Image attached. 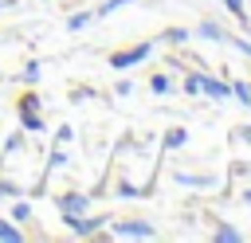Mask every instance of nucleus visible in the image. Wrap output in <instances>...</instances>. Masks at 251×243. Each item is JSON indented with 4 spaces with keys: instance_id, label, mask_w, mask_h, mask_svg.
I'll list each match as a JSON object with an SVG mask.
<instances>
[{
    "instance_id": "obj_1",
    "label": "nucleus",
    "mask_w": 251,
    "mask_h": 243,
    "mask_svg": "<svg viewBox=\"0 0 251 243\" xmlns=\"http://www.w3.org/2000/svg\"><path fill=\"white\" fill-rule=\"evenodd\" d=\"M63 223H67V231L71 235H78V239H90V235H98L106 223H110V216H63Z\"/></svg>"
},
{
    "instance_id": "obj_2",
    "label": "nucleus",
    "mask_w": 251,
    "mask_h": 243,
    "mask_svg": "<svg viewBox=\"0 0 251 243\" xmlns=\"http://www.w3.org/2000/svg\"><path fill=\"white\" fill-rule=\"evenodd\" d=\"M110 231L118 239H157V227L145 219H110Z\"/></svg>"
},
{
    "instance_id": "obj_3",
    "label": "nucleus",
    "mask_w": 251,
    "mask_h": 243,
    "mask_svg": "<svg viewBox=\"0 0 251 243\" xmlns=\"http://www.w3.org/2000/svg\"><path fill=\"white\" fill-rule=\"evenodd\" d=\"M149 55H153V43H133V47H126V51H114V55H110V67H114V71H129V67L145 63Z\"/></svg>"
},
{
    "instance_id": "obj_4",
    "label": "nucleus",
    "mask_w": 251,
    "mask_h": 243,
    "mask_svg": "<svg viewBox=\"0 0 251 243\" xmlns=\"http://www.w3.org/2000/svg\"><path fill=\"white\" fill-rule=\"evenodd\" d=\"M55 208H59V216H82V212H90V192H59Z\"/></svg>"
},
{
    "instance_id": "obj_5",
    "label": "nucleus",
    "mask_w": 251,
    "mask_h": 243,
    "mask_svg": "<svg viewBox=\"0 0 251 243\" xmlns=\"http://www.w3.org/2000/svg\"><path fill=\"white\" fill-rule=\"evenodd\" d=\"M16 122H20V129H27V133H47L43 114L31 110V106H16Z\"/></svg>"
},
{
    "instance_id": "obj_6",
    "label": "nucleus",
    "mask_w": 251,
    "mask_h": 243,
    "mask_svg": "<svg viewBox=\"0 0 251 243\" xmlns=\"http://www.w3.org/2000/svg\"><path fill=\"white\" fill-rule=\"evenodd\" d=\"M200 94L224 102V98H231V82H220V78H212V74H200Z\"/></svg>"
},
{
    "instance_id": "obj_7",
    "label": "nucleus",
    "mask_w": 251,
    "mask_h": 243,
    "mask_svg": "<svg viewBox=\"0 0 251 243\" xmlns=\"http://www.w3.org/2000/svg\"><path fill=\"white\" fill-rule=\"evenodd\" d=\"M27 235H24V227L16 223V219H0V243H24Z\"/></svg>"
},
{
    "instance_id": "obj_8",
    "label": "nucleus",
    "mask_w": 251,
    "mask_h": 243,
    "mask_svg": "<svg viewBox=\"0 0 251 243\" xmlns=\"http://www.w3.org/2000/svg\"><path fill=\"white\" fill-rule=\"evenodd\" d=\"M31 216H35L31 204H27L24 196H16V200H12V219H16V223H31Z\"/></svg>"
},
{
    "instance_id": "obj_9",
    "label": "nucleus",
    "mask_w": 251,
    "mask_h": 243,
    "mask_svg": "<svg viewBox=\"0 0 251 243\" xmlns=\"http://www.w3.org/2000/svg\"><path fill=\"white\" fill-rule=\"evenodd\" d=\"M39 74H43V71H39V63L31 59V63H24V71L16 74V82H24V86H35V82H39Z\"/></svg>"
},
{
    "instance_id": "obj_10",
    "label": "nucleus",
    "mask_w": 251,
    "mask_h": 243,
    "mask_svg": "<svg viewBox=\"0 0 251 243\" xmlns=\"http://www.w3.org/2000/svg\"><path fill=\"white\" fill-rule=\"evenodd\" d=\"M67 145H55L51 153H47V172H55V169H67Z\"/></svg>"
},
{
    "instance_id": "obj_11",
    "label": "nucleus",
    "mask_w": 251,
    "mask_h": 243,
    "mask_svg": "<svg viewBox=\"0 0 251 243\" xmlns=\"http://www.w3.org/2000/svg\"><path fill=\"white\" fill-rule=\"evenodd\" d=\"M200 35H204V39H216V43H227V31H224L220 24H212V20L200 24Z\"/></svg>"
},
{
    "instance_id": "obj_12",
    "label": "nucleus",
    "mask_w": 251,
    "mask_h": 243,
    "mask_svg": "<svg viewBox=\"0 0 251 243\" xmlns=\"http://www.w3.org/2000/svg\"><path fill=\"white\" fill-rule=\"evenodd\" d=\"M212 239H216V243H239V239H243V235H239V231H235V227H231V223H220V227H216V231H212Z\"/></svg>"
},
{
    "instance_id": "obj_13",
    "label": "nucleus",
    "mask_w": 251,
    "mask_h": 243,
    "mask_svg": "<svg viewBox=\"0 0 251 243\" xmlns=\"http://www.w3.org/2000/svg\"><path fill=\"white\" fill-rule=\"evenodd\" d=\"M90 20H94V12H71L67 16V31H82Z\"/></svg>"
},
{
    "instance_id": "obj_14",
    "label": "nucleus",
    "mask_w": 251,
    "mask_h": 243,
    "mask_svg": "<svg viewBox=\"0 0 251 243\" xmlns=\"http://www.w3.org/2000/svg\"><path fill=\"white\" fill-rule=\"evenodd\" d=\"M224 8H227V12H231V16L239 20V24H243V27H251V16H247V8H243V0H224Z\"/></svg>"
},
{
    "instance_id": "obj_15",
    "label": "nucleus",
    "mask_w": 251,
    "mask_h": 243,
    "mask_svg": "<svg viewBox=\"0 0 251 243\" xmlns=\"http://www.w3.org/2000/svg\"><path fill=\"white\" fill-rule=\"evenodd\" d=\"M176 184H188V188H208L212 176H192V172H176Z\"/></svg>"
},
{
    "instance_id": "obj_16",
    "label": "nucleus",
    "mask_w": 251,
    "mask_h": 243,
    "mask_svg": "<svg viewBox=\"0 0 251 243\" xmlns=\"http://www.w3.org/2000/svg\"><path fill=\"white\" fill-rule=\"evenodd\" d=\"M16 196H24V188H20L16 180H8V176H0V200H16Z\"/></svg>"
},
{
    "instance_id": "obj_17",
    "label": "nucleus",
    "mask_w": 251,
    "mask_h": 243,
    "mask_svg": "<svg viewBox=\"0 0 251 243\" xmlns=\"http://www.w3.org/2000/svg\"><path fill=\"white\" fill-rule=\"evenodd\" d=\"M184 141H188V129H169L165 133V149H180Z\"/></svg>"
},
{
    "instance_id": "obj_18",
    "label": "nucleus",
    "mask_w": 251,
    "mask_h": 243,
    "mask_svg": "<svg viewBox=\"0 0 251 243\" xmlns=\"http://www.w3.org/2000/svg\"><path fill=\"white\" fill-rule=\"evenodd\" d=\"M231 98L243 102V106H251V82H231Z\"/></svg>"
},
{
    "instance_id": "obj_19",
    "label": "nucleus",
    "mask_w": 251,
    "mask_h": 243,
    "mask_svg": "<svg viewBox=\"0 0 251 243\" xmlns=\"http://www.w3.org/2000/svg\"><path fill=\"white\" fill-rule=\"evenodd\" d=\"M161 39H165V43H176V47H180V43H188V27H169V31L161 35Z\"/></svg>"
},
{
    "instance_id": "obj_20",
    "label": "nucleus",
    "mask_w": 251,
    "mask_h": 243,
    "mask_svg": "<svg viewBox=\"0 0 251 243\" xmlns=\"http://www.w3.org/2000/svg\"><path fill=\"white\" fill-rule=\"evenodd\" d=\"M169 86H173L169 74H153V78H149V90H153V94H169Z\"/></svg>"
},
{
    "instance_id": "obj_21",
    "label": "nucleus",
    "mask_w": 251,
    "mask_h": 243,
    "mask_svg": "<svg viewBox=\"0 0 251 243\" xmlns=\"http://www.w3.org/2000/svg\"><path fill=\"white\" fill-rule=\"evenodd\" d=\"M126 4H133V0H106V4H98V8H94V20H98V16H110V12L126 8Z\"/></svg>"
},
{
    "instance_id": "obj_22",
    "label": "nucleus",
    "mask_w": 251,
    "mask_h": 243,
    "mask_svg": "<svg viewBox=\"0 0 251 243\" xmlns=\"http://www.w3.org/2000/svg\"><path fill=\"white\" fill-rule=\"evenodd\" d=\"M184 94H188V98H196V94H200V71L184 74Z\"/></svg>"
},
{
    "instance_id": "obj_23",
    "label": "nucleus",
    "mask_w": 251,
    "mask_h": 243,
    "mask_svg": "<svg viewBox=\"0 0 251 243\" xmlns=\"http://www.w3.org/2000/svg\"><path fill=\"white\" fill-rule=\"evenodd\" d=\"M71 137H75V129H71V125H59V129H55V145H67Z\"/></svg>"
},
{
    "instance_id": "obj_24",
    "label": "nucleus",
    "mask_w": 251,
    "mask_h": 243,
    "mask_svg": "<svg viewBox=\"0 0 251 243\" xmlns=\"http://www.w3.org/2000/svg\"><path fill=\"white\" fill-rule=\"evenodd\" d=\"M118 196H129V200H137V196H145V192H141V188H133V184H126V180H122V184H118Z\"/></svg>"
},
{
    "instance_id": "obj_25",
    "label": "nucleus",
    "mask_w": 251,
    "mask_h": 243,
    "mask_svg": "<svg viewBox=\"0 0 251 243\" xmlns=\"http://www.w3.org/2000/svg\"><path fill=\"white\" fill-rule=\"evenodd\" d=\"M227 43H235V47H239V51L251 59V43H247V39H239V35H227Z\"/></svg>"
},
{
    "instance_id": "obj_26",
    "label": "nucleus",
    "mask_w": 251,
    "mask_h": 243,
    "mask_svg": "<svg viewBox=\"0 0 251 243\" xmlns=\"http://www.w3.org/2000/svg\"><path fill=\"white\" fill-rule=\"evenodd\" d=\"M114 94H122V98H126V94H133V82H129V78H122V82L114 86Z\"/></svg>"
},
{
    "instance_id": "obj_27",
    "label": "nucleus",
    "mask_w": 251,
    "mask_h": 243,
    "mask_svg": "<svg viewBox=\"0 0 251 243\" xmlns=\"http://www.w3.org/2000/svg\"><path fill=\"white\" fill-rule=\"evenodd\" d=\"M235 137H239V141H247V145H251V125H239V129H235Z\"/></svg>"
},
{
    "instance_id": "obj_28",
    "label": "nucleus",
    "mask_w": 251,
    "mask_h": 243,
    "mask_svg": "<svg viewBox=\"0 0 251 243\" xmlns=\"http://www.w3.org/2000/svg\"><path fill=\"white\" fill-rule=\"evenodd\" d=\"M243 204H251V188H247V192H243Z\"/></svg>"
}]
</instances>
